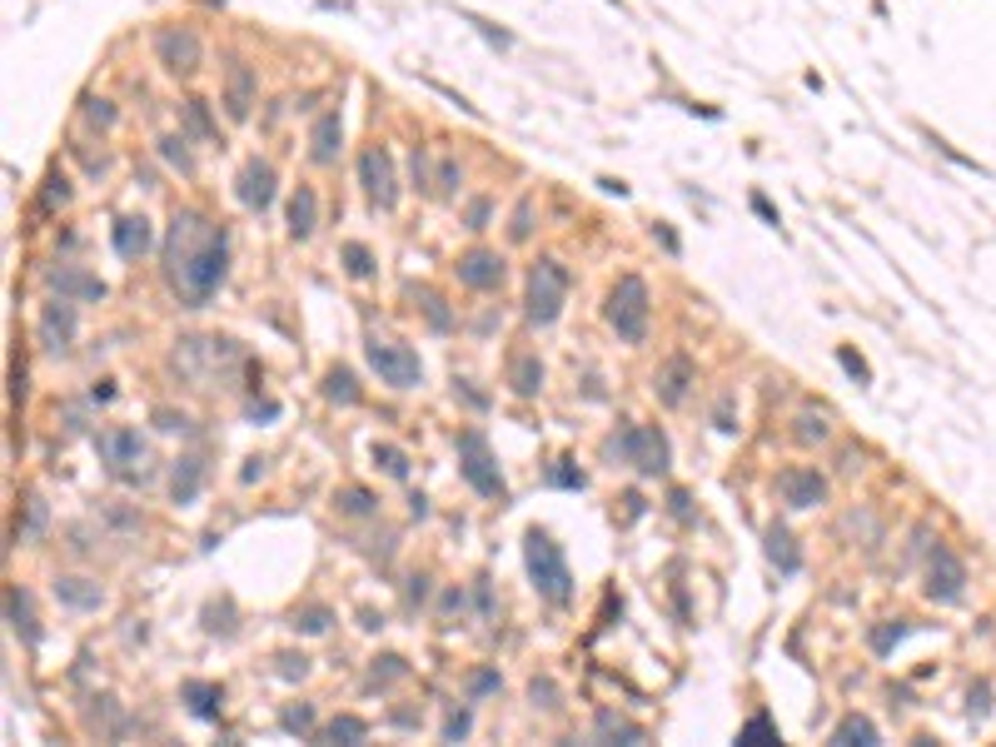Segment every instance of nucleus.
<instances>
[{
    "instance_id": "1",
    "label": "nucleus",
    "mask_w": 996,
    "mask_h": 747,
    "mask_svg": "<svg viewBox=\"0 0 996 747\" xmlns=\"http://www.w3.org/2000/svg\"><path fill=\"white\" fill-rule=\"evenodd\" d=\"M165 274H170L180 304H190V310L210 304V294L229 274L225 230H215V224L194 210H180L170 220V235H165Z\"/></svg>"
},
{
    "instance_id": "2",
    "label": "nucleus",
    "mask_w": 996,
    "mask_h": 747,
    "mask_svg": "<svg viewBox=\"0 0 996 747\" xmlns=\"http://www.w3.org/2000/svg\"><path fill=\"white\" fill-rule=\"evenodd\" d=\"M524 558H528V578H534V588L548 598V603H568V598H573V573H568V558H563V548H558L553 538L543 534V528H528Z\"/></svg>"
},
{
    "instance_id": "3",
    "label": "nucleus",
    "mask_w": 996,
    "mask_h": 747,
    "mask_svg": "<svg viewBox=\"0 0 996 747\" xmlns=\"http://www.w3.org/2000/svg\"><path fill=\"white\" fill-rule=\"evenodd\" d=\"M608 459H628L638 473H668V438L648 424H628L618 438H608Z\"/></svg>"
},
{
    "instance_id": "4",
    "label": "nucleus",
    "mask_w": 996,
    "mask_h": 747,
    "mask_svg": "<svg viewBox=\"0 0 996 747\" xmlns=\"http://www.w3.org/2000/svg\"><path fill=\"white\" fill-rule=\"evenodd\" d=\"M608 324L618 329V339L643 344V334H648V284L638 274H623L618 289L608 294Z\"/></svg>"
},
{
    "instance_id": "5",
    "label": "nucleus",
    "mask_w": 996,
    "mask_h": 747,
    "mask_svg": "<svg viewBox=\"0 0 996 747\" xmlns=\"http://www.w3.org/2000/svg\"><path fill=\"white\" fill-rule=\"evenodd\" d=\"M568 304V269L558 259H538L528 269V320L534 324H553Z\"/></svg>"
},
{
    "instance_id": "6",
    "label": "nucleus",
    "mask_w": 996,
    "mask_h": 747,
    "mask_svg": "<svg viewBox=\"0 0 996 747\" xmlns=\"http://www.w3.org/2000/svg\"><path fill=\"white\" fill-rule=\"evenodd\" d=\"M459 469H463V479L473 483V493H483V499H504V473H498L493 448H489V438H483L479 428H469V434L459 438Z\"/></svg>"
},
{
    "instance_id": "7",
    "label": "nucleus",
    "mask_w": 996,
    "mask_h": 747,
    "mask_svg": "<svg viewBox=\"0 0 996 747\" xmlns=\"http://www.w3.org/2000/svg\"><path fill=\"white\" fill-rule=\"evenodd\" d=\"M155 55H160V65L170 75H194L204 50H200V35L190 25H165V31H155Z\"/></svg>"
},
{
    "instance_id": "8",
    "label": "nucleus",
    "mask_w": 996,
    "mask_h": 747,
    "mask_svg": "<svg viewBox=\"0 0 996 747\" xmlns=\"http://www.w3.org/2000/svg\"><path fill=\"white\" fill-rule=\"evenodd\" d=\"M369 364H374V374L394 389H414L418 379H424V364H418V354L408 349V344H369Z\"/></svg>"
},
{
    "instance_id": "9",
    "label": "nucleus",
    "mask_w": 996,
    "mask_h": 747,
    "mask_svg": "<svg viewBox=\"0 0 996 747\" xmlns=\"http://www.w3.org/2000/svg\"><path fill=\"white\" fill-rule=\"evenodd\" d=\"M359 180H364L369 200H374L379 210H394V204H399L394 160H389V149H384V145H369L364 155H359Z\"/></svg>"
},
{
    "instance_id": "10",
    "label": "nucleus",
    "mask_w": 996,
    "mask_h": 747,
    "mask_svg": "<svg viewBox=\"0 0 996 747\" xmlns=\"http://www.w3.org/2000/svg\"><path fill=\"white\" fill-rule=\"evenodd\" d=\"M962 588H966L962 558H956L952 548L937 544V548H932V573H927V598H932V603H956V598H962Z\"/></svg>"
},
{
    "instance_id": "11",
    "label": "nucleus",
    "mask_w": 996,
    "mask_h": 747,
    "mask_svg": "<svg viewBox=\"0 0 996 747\" xmlns=\"http://www.w3.org/2000/svg\"><path fill=\"white\" fill-rule=\"evenodd\" d=\"M235 194L245 210H269V200H274V165L269 160H249L245 170H239L235 180Z\"/></svg>"
},
{
    "instance_id": "12",
    "label": "nucleus",
    "mask_w": 996,
    "mask_h": 747,
    "mask_svg": "<svg viewBox=\"0 0 996 747\" xmlns=\"http://www.w3.org/2000/svg\"><path fill=\"white\" fill-rule=\"evenodd\" d=\"M777 493L793 503V508H812V503L827 499V479L817 469H782L777 473Z\"/></svg>"
},
{
    "instance_id": "13",
    "label": "nucleus",
    "mask_w": 996,
    "mask_h": 747,
    "mask_svg": "<svg viewBox=\"0 0 996 747\" xmlns=\"http://www.w3.org/2000/svg\"><path fill=\"white\" fill-rule=\"evenodd\" d=\"M249 110H255V70L235 60L225 70V115L229 120H249Z\"/></svg>"
},
{
    "instance_id": "14",
    "label": "nucleus",
    "mask_w": 996,
    "mask_h": 747,
    "mask_svg": "<svg viewBox=\"0 0 996 747\" xmlns=\"http://www.w3.org/2000/svg\"><path fill=\"white\" fill-rule=\"evenodd\" d=\"M504 279V259L493 255V249H469V255L459 259V284L469 289H493Z\"/></svg>"
},
{
    "instance_id": "15",
    "label": "nucleus",
    "mask_w": 996,
    "mask_h": 747,
    "mask_svg": "<svg viewBox=\"0 0 996 747\" xmlns=\"http://www.w3.org/2000/svg\"><path fill=\"white\" fill-rule=\"evenodd\" d=\"M70 334H76V310H70V299L60 294L55 304H45V310H40V344H45V349H65Z\"/></svg>"
},
{
    "instance_id": "16",
    "label": "nucleus",
    "mask_w": 996,
    "mask_h": 747,
    "mask_svg": "<svg viewBox=\"0 0 996 747\" xmlns=\"http://www.w3.org/2000/svg\"><path fill=\"white\" fill-rule=\"evenodd\" d=\"M150 245H155V230H150L145 214H125V220H115V255L120 259H139Z\"/></svg>"
},
{
    "instance_id": "17",
    "label": "nucleus",
    "mask_w": 996,
    "mask_h": 747,
    "mask_svg": "<svg viewBox=\"0 0 996 747\" xmlns=\"http://www.w3.org/2000/svg\"><path fill=\"white\" fill-rule=\"evenodd\" d=\"M339 145H344V120H339V110H324L310 130V155L319 165H329V160H339Z\"/></svg>"
},
{
    "instance_id": "18",
    "label": "nucleus",
    "mask_w": 996,
    "mask_h": 747,
    "mask_svg": "<svg viewBox=\"0 0 996 747\" xmlns=\"http://www.w3.org/2000/svg\"><path fill=\"white\" fill-rule=\"evenodd\" d=\"M100 459H105L110 469H130V464L145 459V444H139L135 428H110V434L100 438Z\"/></svg>"
},
{
    "instance_id": "19",
    "label": "nucleus",
    "mask_w": 996,
    "mask_h": 747,
    "mask_svg": "<svg viewBox=\"0 0 996 747\" xmlns=\"http://www.w3.org/2000/svg\"><path fill=\"white\" fill-rule=\"evenodd\" d=\"M687 384H693V359H683V354H673V359L663 364V374H658V399L663 404H683L687 399Z\"/></svg>"
},
{
    "instance_id": "20",
    "label": "nucleus",
    "mask_w": 996,
    "mask_h": 747,
    "mask_svg": "<svg viewBox=\"0 0 996 747\" xmlns=\"http://www.w3.org/2000/svg\"><path fill=\"white\" fill-rule=\"evenodd\" d=\"M55 598H60L65 608H100L105 603V593H100V583H90V578H55Z\"/></svg>"
},
{
    "instance_id": "21",
    "label": "nucleus",
    "mask_w": 996,
    "mask_h": 747,
    "mask_svg": "<svg viewBox=\"0 0 996 747\" xmlns=\"http://www.w3.org/2000/svg\"><path fill=\"white\" fill-rule=\"evenodd\" d=\"M5 618H11V628L25 638V648H35V643H40V623H35L31 598H25L21 588H11V593H5Z\"/></svg>"
},
{
    "instance_id": "22",
    "label": "nucleus",
    "mask_w": 996,
    "mask_h": 747,
    "mask_svg": "<svg viewBox=\"0 0 996 747\" xmlns=\"http://www.w3.org/2000/svg\"><path fill=\"white\" fill-rule=\"evenodd\" d=\"M50 284L60 289L65 299H105V284L100 279H90V274H80V269H50Z\"/></svg>"
},
{
    "instance_id": "23",
    "label": "nucleus",
    "mask_w": 996,
    "mask_h": 747,
    "mask_svg": "<svg viewBox=\"0 0 996 747\" xmlns=\"http://www.w3.org/2000/svg\"><path fill=\"white\" fill-rule=\"evenodd\" d=\"M508 384H514L518 399H534L538 389H543V364H538L534 354H518V359L508 364Z\"/></svg>"
},
{
    "instance_id": "24",
    "label": "nucleus",
    "mask_w": 996,
    "mask_h": 747,
    "mask_svg": "<svg viewBox=\"0 0 996 747\" xmlns=\"http://www.w3.org/2000/svg\"><path fill=\"white\" fill-rule=\"evenodd\" d=\"M314 214H319V200H314L310 184H300V190H294V200H290V235H294V239H310V235H314Z\"/></svg>"
},
{
    "instance_id": "25",
    "label": "nucleus",
    "mask_w": 996,
    "mask_h": 747,
    "mask_svg": "<svg viewBox=\"0 0 996 747\" xmlns=\"http://www.w3.org/2000/svg\"><path fill=\"white\" fill-rule=\"evenodd\" d=\"M200 483H204V459H180L175 464V479H170V499L175 503H190L194 493H200Z\"/></svg>"
},
{
    "instance_id": "26",
    "label": "nucleus",
    "mask_w": 996,
    "mask_h": 747,
    "mask_svg": "<svg viewBox=\"0 0 996 747\" xmlns=\"http://www.w3.org/2000/svg\"><path fill=\"white\" fill-rule=\"evenodd\" d=\"M184 703H190L194 717H220L225 693H220V683H184Z\"/></svg>"
},
{
    "instance_id": "27",
    "label": "nucleus",
    "mask_w": 996,
    "mask_h": 747,
    "mask_svg": "<svg viewBox=\"0 0 996 747\" xmlns=\"http://www.w3.org/2000/svg\"><path fill=\"white\" fill-rule=\"evenodd\" d=\"M767 558L782 568V573H797V568H803V554L793 548V534H787V528H772L767 534Z\"/></svg>"
},
{
    "instance_id": "28",
    "label": "nucleus",
    "mask_w": 996,
    "mask_h": 747,
    "mask_svg": "<svg viewBox=\"0 0 996 747\" xmlns=\"http://www.w3.org/2000/svg\"><path fill=\"white\" fill-rule=\"evenodd\" d=\"M593 733H598L603 742H643V727L623 723V717H618V713H608V707H603V713H598V723H593Z\"/></svg>"
},
{
    "instance_id": "29",
    "label": "nucleus",
    "mask_w": 996,
    "mask_h": 747,
    "mask_svg": "<svg viewBox=\"0 0 996 747\" xmlns=\"http://www.w3.org/2000/svg\"><path fill=\"white\" fill-rule=\"evenodd\" d=\"M180 115H184V130H190L194 140H215V120H210V105H204V100H184Z\"/></svg>"
},
{
    "instance_id": "30",
    "label": "nucleus",
    "mask_w": 996,
    "mask_h": 747,
    "mask_svg": "<svg viewBox=\"0 0 996 747\" xmlns=\"http://www.w3.org/2000/svg\"><path fill=\"white\" fill-rule=\"evenodd\" d=\"M364 737H369V723L364 717H349V713L324 727V742H364Z\"/></svg>"
},
{
    "instance_id": "31",
    "label": "nucleus",
    "mask_w": 996,
    "mask_h": 747,
    "mask_svg": "<svg viewBox=\"0 0 996 747\" xmlns=\"http://www.w3.org/2000/svg\"><path fill=\"white\" fill-rule=\"evenodd\" d=\"M324 394H329L334 404H359V384H354L349 369H329V374H324Z\"/></svg>"
},
{
    "instance_id": "32",
    "label": "nucleus",
    "mask_w": 996,
    "mask_h": 747,
    "mask_svg": "<svg viewBox=\"0 0 996 747\" xmlns=\"http://www.w3.org/2000/svg\"><path fill=\"white\" fill-rule=\"evenodd\" d=\"M832 742H877V727L867 717H847V723H837Z\"/></svg>"
},
{
    "instance_id": "33",
    "label": "nucleus",
    "mask_w": 996,
    "mask_h": 747,
    "mask_svg": "<svg viewBox=\"0 0 996 747\" xmlns=\"http://www.w3.org/2000/svg\"><path fill=\"white\" fill-rule=\"evenodd\" d=\"M344 269H349L354 279H369V274H374V255L354 239V245H344Z\"/></svg>"
},
{
    "instance_id": "34",
    "label": "nucleus",
    "mask_w": 996,
    "mask_h": 747,
    "mask_svg": "<svg viewBox=\"0 0 996 747\" xmlns=\"http://www.w3.org/2000/svg\"><path fill=\"white\" fill-rule=\"evenodd\" d=\"M528 235H534V200L524 194V200L514 204V224H508V239H514V245H524Z\"/></svg>"
},
{
    "instance_id": "35",
    "label": "nucleus",
    "mask_w": 996,
    "mask_h": 747,
    "mask_svg": "<svg viewBox=\"0 0 996 747\" xmlns=\"http://www.w3.org/2000/svg\"><path fill=\"white\" fill-rule=\"evenodd\" d=\"M374 464H384L389 479H408V459H404V448H394V444H379V448H374Z\"/></svg>"
},
{
    "instance_id": "36",
    "label": "nucleus",
    "mask_w": 996,
    "mask_h": 747,
    "mask_svg": "<svg viewBox=\"0 0 996 747\" xmlns=\"http://www.w3.org/2000/svg\"><path fill=\"white\" fill-rule=\"evenodd\" d=\"M797 438H803V444H822V438H827V414L803 409V414H797Z\"/></svg>"
},
{
    "instance_id": "37",
    "label": "nucleus",
    "mask_w": 996,
    "mask_h": 747,
    "mask_svg": "<svg viewBox=\"0 0 996 747\" xmlns=\"http://www.w3.org/2000/svg\"><path fill=\"white\" fill-rule=\"evenodd\" d=\"M548 483H558V489H583V469H573V459H553V469H548Z\"/></svg>"
},
{
    "instance_id": "38",
    "label": "nucleus",
    "mask_w": 996,
    "mask_h": 747,
    "mask_svg": "<svg viewBox=\"0 0 996 747\" xmlns=\"http://www.w3.org/2000/svg\"><path fill=\"white\" fill-rule=\"evenodd\" d=\"M738 742H752V747H762V742H782V737H777V727H772L767 717H752V723H748V727H742V733H738Z\"/></svg>"
},
{
    "instance_id": "39",
    "label": "nucleus",
    "mask_w": 996,
    "mask_h": 747,
    "mask_svg": "<svg viewBox=\"0 0 996 747\" xmlns=\"http://www.w3.org/2000/svg\"><path fill=\"white\" fill-rule=\"evenodd\" d=\"M160 155L175 165V170L190 175V149H184V135H165V140H160Z\"/></svg>"
},
{
    "instance_id": "40",
    "label": "nucleus",
    "mask_w": 996,
    "mask_h": 747,
    "mask_svg": "<svg viewBox=\"0 0 996 747\" xmlns=\"http://www.w3.org/2000/svg\"><path fill=\"white\" fill-rule=\"evenodd\" d=\"M339 508L359 518V513H369V508H374V493H369V489H344V493H339Z\"/></svg>"
},
{
    "instance_id": "41",
    "label": "nucleus",
    "mask_w": 996,
    "mask_h": 747,
    "mask_svg": "<svg viewBox=\"0 0 996 747\" xmlns=\"http://www.w3.org/2000/svg\"><path fill=\"white\" fill-rule=\"evenodd\" d=\"M418 299H424V314H429L434 329H449V310H444V299L434 294V289H418Z\"/></svg>"
},
{
    "instance_id": "42",
    "label": "nucleus",
    "mask_w": 996,
    "mask_h": 747,
    "mask_svg": "<svg viewBox=\"0 0 996 747\" xmlns=\"http://www.w3.org/2000/svg\"><path fill=\"white\" fill-rule=\"evenodd\" d=\"M85 120L90 125H115V105L100 100V95H85Z\"/></svg>"
},
{
    "instance_id": "43",
    "label": "nucleus",
    "mask_w": 996,
    "mask_h": 747,
    "mask_svg": "<svg viewBox=\"0 0 996 747\" xmlns=\"http://www.w3.org/2000/svg\"><path fill=\"white\" fill-rule=\"evenodd\" d=\"M45 528V499H31L25 503V528H21V538H35Z\"/></svg>"
},
{
    "instance_id": "44",
    "label": "nucleus",
    "mask_w": 996,
    "mask_h": 747,
    "mask_svg": "<svg viewBox=\"0 0 996 747\" xmlns=\"http://www.w3.org/2000/svg\"><path fill=\"white\" fill-rule=\"evenodd\" d=\"M902 638H907V623L897 618V623H887V628H877V633H872V648H877V652H887L892 643H902Z\"/></svg>"
},
{
    "instance_id": "45",
    "label": "nucleus",
    "mask_w": 996,
    "mask_h": 747,
    "mask_svg": "<svg viewBox=\"0 0 996 747\" xmlns=\"http://www.w3.org/2000/svg\"><path fill=\"white\" fill-rule=\"evenodd\" d=\"M279 723H284V733H310V727H314V707H290Z\"/></svg>"
},
{
    "instance_id": "46",
    "label": "nucleus",
    "mask_w": 996,
    "mask_h": 747,
    "mask_svg": "<svg viewBox=\"0 0 996 747\" xmlns=\"http://www.w3.org/2000/svg\"><path fill=\"white\" fill-rule=\"evenodd\" d=\"M463 21H469V25H473V31H479V35H483V40H493V45H498V50H508V31H498V25H489V21H479V15H463Z\"/></svg>"
},
{
    "instance_id": "47",
    "label": "nucleus",
    "mask_w": 996,
    "mask_h": 747,
    "mask_svg": "<svg viewBox=\"0 0 996 747\" xmlns=\"http://www.w3.org/2000/svg\"><path fill=\"white\" fill-rule=\"evenodd\" d=\"M294 628H304V633H324V628H329V608H310V613H300V618H294Z\"/></svg>"
},
{
    "instance_id": "48",
    "label": "nucleus",
    "mask_w": 996,
    "mask_h": 747,
    "mask_svg": "<svg viewBox=\"0 0 996 747\" xmlns=\"http://www.w3.org/2000/svg\"><path fill=\"white\" fill-rule=\"evenodd\" d=\"M837 359H842V369L852 374V379H862V384H867V379H872V369H867V359H862V354L842 349V354H837Z\"/></svg>"
},
{
    "instance_id": "49",
    "label": "nucleus",
    "mask_w": 996,
    "mask_h": 747,
    "mask_svg": "<svg viewBox=\"0 0 996 747\" xmlns=\"http://www.w3.org/2000/svg\"><path fill=\"white\" fill-rule=\"evenodd\" d=\"M469 723H473V717L463 713V707H459V713H449V723H444V737H449V742H459V737L469 733Z\"/></svg>"
},
{
    "instance_id": "50",
    "label": "nucleus",
    "mask_w": 996,
    "mask_h": 747,
    "mask_svg": "<svg viewBox=\"0 0 996 747\" xmlns=\"http://www.w3.org/2000/svg\"><path fill=\"white\" fill-rule=\"evenodd\" d=\"M713 418H718V428H722V434H732V428H738V424H732V399H728V394L718 399V409H713Z\"/></svg>"
},
{
    "instance_id": "51",
    "label": "nucleus",
    "mask_w": 996,
    "mask_h": 747,
    "mask_svg": "<svg viewBox=\"0 0 996 747\" xmlns=\"http://www.w3.org/2000/svg\"><path fill=\"white\" fill-rule=\"evenodd\" d=\"M304 668H310V662L294 658V652H284V658H279V678H304Z\"/></svg>"
},
{
    "instance_id": "52",
    "label": "nucleus",
    "mask_w": 996,
    "mask_h": 747,
    "mask_svg": "<svg viewBox=\"0 0 996 747\" xmlns=\"http://www.w3.org/2000/svg\"><path fill=\"white\" fill-rule=\"evenodd\" d=\"M493 688H498V672H473V683H469V693H473V698L493 693Z\"/></svg>"
},
{
    "instance_id": "53",
    "label": "nucleus",
    "mask_w": 996,
    "mask_h": 747,
    "mask_svg": "<svg viewBox=\"0 0 996 747\" xmlns=\"http://www.w3.org/2000/svg\"><path fill=\"white\" fill-rule=\"evenodd\" d=\"M65 200H70V184H65V175H55L50 190H45V204H65Z\"/></svg>"
},
{
    "instance_id": "54",
    "label": "nucleus",
    "mask_w": 996,
    "mask_h": 747,
    "mask_svg": "<svg viewBox=\"0 0 996 747\" xmlns=\"http://www.w3.org/2000/svg\"><path fill=\"white\" fill-rule=\"evenodd\" d=\"M439 190H459V165H453V160L439 165Z\"/></svg>"
},
{
    "instance_id": "55",
    "label": "nucleus",
    "mask_w": 996,
    "mask_h": 747,
    "mask_svg": "<svg viewBox=\"0 0 996 747\" xmlns=\"http://www.w3.org/2000/svg\"><path fill=\"white\" fill-rule=\"evenodd\" d=\"M489 224V200H473L469 204V230H483Z\"/></svg>"
},
{
    "instance_id": "56",
    "label": "nucleus",
    "mask_w": 996,
    "mask_h": 747,
    "mask_svg": "<svg viewBox=\"0 0 996 747\" xmlns=\"http://www.w3.org/2000/svg\"><path fill=\"white\" fill-rule=\"evenodd\" d=\"M399 672H404V658H384V668H374V683H389Z\"/></svg>"
},
{
    "instance_id": "57",
    "label": "nucleus",
    "mask_w": 996,
    "mask_h": 747,
    "mask_svg": "<svg viewBox=\"0 0 996 747\" xmlns=\"http://www.w3.org/2000/svg\"><path fill=\"white\" fill-rule=\"evenodd\" d=\"M155 424H160L165 434H175V428H184V414H170V409H160V414H155Z\"/></svg>"
},
{
    "instance_id": "58",
    "label": "nucleus",
    "mask_w": 996,
    "mask_h": 747,
    "mask_svg": "<svg viewBox=\"0 0 996 747\" xmlns=\"http://www.w3.org/2000/svg\"><path fill=\"white\" fill-rule=\"evenodd\" d=\"M986 707H992V688H972V713H986Z\"/></svg>"
},
{
    "instance_id": "59",
    "label": "nucleus",
    "mask_w": 996,
    "mask_h": 747,
    "mask_svg": "<svg viewBox=\"0 0 996 747\" xmlns=\"http://www.w3.org/2000/svg\"><path fill=\"white\" fill-rule=\"evenodd\" d=\"M538 698H543V707H553L558 693H553V683H548V678H543V683H534V703H538Z\"/></svg>"
},
{
    "instance_id": "60",
    "label": "nucleus",
    "mask_w": 996,
    "mask_h": 747,
    "mask_svg": "<svg viewBox=\"0 0 996 747\" xmlns=\"http://www.w3.org/2000/svg\"><path fill=\"white\" fill-rule=\"evenodd\" d=\"M752 210H758V214H762V220H772V224H777V210H772V204H767V200H762V194H752Z\"/></svg>"
},
{
    "instance_id": "61",
    "label": "nucleus",
    "mask_w": 996,
    "mask_h": 747,
    "mask_svg": "<svg viewBox=\"0 0 996 747\" xmlns=\"http://www.w3.org/2000/svg\"><path fill=\"white\" fill-rule=\"evenodd\" d=\"M658 239H663L668 255H677V235H673V230H663V224H658Z\"/></svg>"
}]
</instances>
